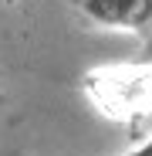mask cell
Listing matches in <instances>:
<instances>
[{
	"mask_svg": "<svg viewBox=\"0 0 152 156\" xmlns=\"http://www.w3.org/2000/svg\"><path fill=\"white\" fill-rule=\"evenodd\" d=\"M74 4L95 24L152 34V0H74Z\"/></svg>",
	"mask_w": 152,
	"mask_h": 156,
	"instance_id": "obj_1",
	"label": "cell"
},
{
	"mask_svg": "<svg viewBox=\"0 0 152 156\" xmlns=\"http://www.w3.org/2000/svg\"><path fill=\"white\" fill-rule=\"evenodd\" d=\"M125 156H152V139L149 143H142L139 149H132V153H125Z\"/></svg>",
	"mask_w": 152,
	"mask_h": 156,
	"instance_id": "obj_2",
	"label": "cell"
},
{
	"mask_svg": "<svg viewBox=\"0 0 152 156\" xmlns=\"http://www.w3.org/2000/svg\"><path fill=\"white\" fill-rule=\"evenodd\" d=\"M4 4H10V7H17V4H20V0H4Z\"/></svg>",
	"mask_w": 152,
	"mask_h": 156,
	"instance_id": "obj_3",
	"label": "cell"
},
{
	"mask_svg": "<svg viewBox=\"0 0 152 156\" xmlns=\"http://www.w3.org/2000/svg\"><path fill=\"white\" fill-rule=\"evenodd\" d=\"M149 58H152V41H149Z\"/></svg>",
	"mask_w": 152,
	"mask_h": 156,
	"instance_id": "obj_4",
	"label": "cell"
},
{
	"mask_svg": "<svg viewBox=\"0 0 152 156\" xmlns=\"http://www.w3.org/2000/svg\"><path fill=\"white\" fill-rule=\"evenodd\" d=\"M0 102H4V95H0Z\"/></svg>",
	"mask_w": 152,
	"mask_h": 156,
	"instance_id": "obj_5",
	"label": "cell"
}]
</instances>
